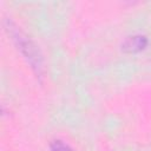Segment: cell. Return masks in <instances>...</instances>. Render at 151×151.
<instances>
[{
  "mask_svg": "<svg viewBox=\"0 0 151 151\" xmlns=\"http://www.w3.org/2000/svg\"><path fill=\"white\" fill-rule=\"evenodd\" d=\"M52 151H72L71 147L66 144H64L60 140H54L52 143Z\"/></svg>",
  "mask_w": 151,
  "mask_h": 151,
  "instance_id": "3",
  "label": "cell"
},
{
  "mask_svg": "<svg viewBox=\"0 0 151 151\" xmlns=\"http://www.w3.org/2000/svg\"><path fill=\"white\" fill-rule=\"evenodd\" d=\"M13 28V27H12ZM12 31V35H13V39L15 40L18 47L20 48V51L22 52V54L27 58L28 63L31 64V66L35 70V72L38 74H41L42 73V70H44V66H42V59H41V55L39 54V51L37 50V47L33 45V42L27 39L19 29L17 28H13L11 29Z\"/></svg>",
  "mask_w": 151,
  "mask_h": 151,
  "instance_id": "1",
  "label": "cell"
},
{
  "mask_svg": "<svg viewBox=\"0 0 151 151\" xmlns=\"http://www.w3.org/2000/svg\"><path fill=\"white\" fill-rule=\"evenodd\" d=\"M147 44V39L145 35H132L125 39L123 42V50L126 52H138L142 51Z\"/></svg>",
  "mask_w": 151,
  "mask_h": 151,
  "instance_id": "2",
  "label": "cell"
}]
</instances>
